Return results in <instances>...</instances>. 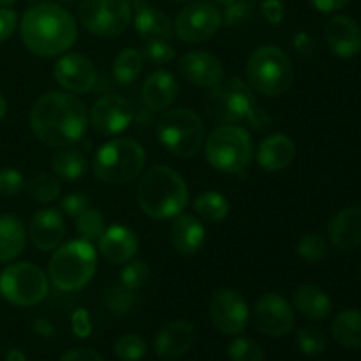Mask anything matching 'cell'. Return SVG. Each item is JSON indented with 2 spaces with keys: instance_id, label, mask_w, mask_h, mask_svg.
<instances>
[{
  "instance_id": "6da1fadb",
  "label": "cell",
  "mask_w": 361,
  "mask_h": 361,
  "mask_svg": "<svg viewBox=\"0 0 361 361\" xmlns=\"http://www.w3.org/2000/svg\"><path fill=\"white\" fill-rule=\"evenodd\" d=\"M30 126L39 141L49 147H69L85 136L88 113L83 101L67 92H49L37 99Z\"/></svg>"
},
{
  "instance_id": "7a4b0ae2",
  "label": "cell",
  "mask_w": 361,
  "mask_h": 361,
  "mask_svg": "<svg viewBox=\"0 0 361 361\" xmlns=\"http://www.w3.org/2000/svg\"><path fill=\"white\" fill-rule=\"evenodd\" d=\"M23 44L34 55L51 59L62 55L76 42L78 25L69 11L53 2L32 6L21 18Z\"/></svg>"
},
{
  "instance_id": "3957f363",
  "label": "cell",
  "mask_w": 361,
  "mask_h": 361,
  "mask_svg": "<svg viewBox=\"0 0 361 361\" xmlns=\"http://www.w3.org/2000/svg\"><path fill=\"white\" fill-rule=\"evenodd\" d=\"M137 203L152 219L164 221L182 214L189 204V189L182 176L168 166H154L137 183Z\"/></svg>"
},
{
  "instance_id": "277c9868",
  "label": "cell",
  "mask_w": 361,
  "mask_h": 361,
  "mask_svg": "<svg viewBox=\"0 0 361 361\" xmlns=\"http://www.w3.org/2000/svg\"><path fill=\"white\" fill-rule=\"evenodd\" d=\"M97 270V256L87 240H73L60 247L49 259V281L60 291H78L85 288Z\"/></svg>"
},
{
  "instance_id": "5b68a950",
  "label": "cell",
  "mask_w": 361,
  "mask_h": 361,
  "mask_svg": "<svg viewBox=\"0 0 361 361\" xmlns=\"http://www.w3.org/2000/svg\"><path fill=\"white\" fill-rule=\"evenodd\" d=\"M145 148L130 137H116L99 148L94 159V173L101 182L111 185L129 183L143 171Z\"/></svg>"
},
{
  "instance_id": "8992f818",
  "label": "cell",
  "mask_w": 361,
  "mask_h": 361,
  "mask_svg": "<svg viewBox=\"0 0 361 361\" xmlns=\"http://www.w3.org/2000/svg\"><path fill=\"white\" fill-rule=\"evenodd\" d=\"M204 155L217 171L238 175L245 171L252 159L250 134L236 123H224L208 136Z\"/></svg>"
},
{
  "instance_id": "52a82bcc",
  "label": "cell",
  "mask_w": 361,
  "mask_h": 361,
  "mask_svg": "<svg viewBox=\"0 0 361 361\" xmlns=\"http://www.w3.org/2000/svg\"><path fill=\"white\" fill-rule=\"evenodd\" d=\"M293 78L291 60L275 46L256 49L247 62V83L268 97L286 94L291 88Z\"/></svg>"
},
{
  "instance_id": "ba28073f",
  "label": "cell",
  "mask_w": 361,
  "mask_h": 361,
  "mask_svg": "<svg viewBox=\"0 0 361 361\" xmlns=\"http://www.w3.org/2000/svg\"><path fill=\"white\" fill-rule=\"evenodd\" d=\"M157 136L169 154L180 159H189L203 147L204 123L190 109H171L159 118Z\"/></svg>"
},
{
  "instance_id": "9c48e42d",
  "label": "cell",
  "mask_w": 361,
  "mask_h": 361,
  "mask_svg": "<svg viewBox=\"0 0 361 361\" xmlns=\"http://www.w3.org/2000/svg\"><path fill=\"white\" fill-rule=\"evenodd\" d=\"M204 108L215 122L236 123L247 120L250 111L256 108V99L249 83L233 78L212 87L204 99Z\"/></svg>"
},
{
  "instance_id": "30bf717a",
  "label": "cell",
  "mask_w": 361,
  "mask_h": 361,
  "mask_svg": "<svg viewBox=\"0 0 361 361\" xmlns=\"http://www.w3.org/2000/svg\"><path fill=\"white\" fill-rule=\"evenodd\" d=\"M0 295L18 307H32L48 295V277L32 263H16L0 274Z\"/></svg>"
},
{
  "instance_id": "8fae6325",
  "label": "cell",
  "mask_w": 361,
  "mask_h": 361,
  "mask_svg": "<svg viewBox=\"0 0 361 361\" xmlns=\"http://www.w3.org/2000/svg\"><path fill=\"white\" fill-rule=\"evenodd\" d=\"M81 25L99 37H116L133 21L129 0H83L78 9Z\"/></svg>"
},
{
  "instance_id": "7c38bea8",
  "label": "cell",
  "mask_w": 361,
  "mask_h": 361,
  "mask_svg": "<svg viewBox=\"0 0 361 361\" xmlns=\"http://www.w3.org/2000/svg\"><path fill=\"white\" fill-rule=\"evenodd\" d=\"M221 25L222 14L217 7L204 0H196L180 11L173 28L183 42H203L214 37Z\"/></svg>"
},
{
  "instance_id": "4fadbf2b",
  "label": "cell",
  "mask_w": 361,
  "mask_h": 361,
  "mask_svg": "<svg viewBox=\"0 0 361 361\" xmlns=\"http://www.w3.org/2000/svg\"><path fill=\"white\" fill-rule=\"evenodd\" d=\"M210 316L215 328L224 335H240L249 323V307L235 289H221L210 300Z\"/></svg>"
},
{
  "instance_id": "5bb4252c",
  "label": "cell",
  "mask_w": 361,
  "mask_h": 361,
  "mask_svg": "<svg viewBox=\"0 0 361 361\" xmlns=\"http://www.w3.org/2000/svg\"><path fill=\"white\" fill-rule=\"evenodd\" d=\"M254 323L268 337H284L295 326V312L284 296L267 293L254 307Z\"/></svg>"
},
{
  "instance_id": "9a60e30c",
  "label": "cell",
  "mask_w": 361,
  "mask_h": 361,
  "mask_svg": "<svg viewBox=\"0 0 361 361\" xmlns=\"http://www.w3.org/2000/svg\"><path fill=\"white\" fill-rule=\"evenodd\" d=\"M134 109L127 99L120 95H104L90 109L88 122L95 133L102 136H116L130 126Z\"/></svg>"
},
{
  "instance_id": "2e32d148",
  "label": "cell",
  "mask_w": 361,
  "mask_h": 361,
  "mask_svg": "<svg viewBox=\"0 0 361 361\" xmlns=\"http://www.w3.org/2000/svg\"><path fill=\"white\" fill-rule=\"evenodd\" d=\"M55 80L60 87L73 94L90 92L97 83V71L87 56L80 53H67L55 63Z\"/></svg>"
},
{
  "instance_id": "e0dca14e",
  "label": "cell",
  "mask_w": 361,
  "mask_h": 361,
  "mask_svg": "<svg viewBox=\"0 0 361 361\" xmlns=\"http://www.w3.org/2000/svg\"><path fill=\"white\" fill-rule=\"evenodd\" d=\"M178 69L183 80L200 88L215 87L224 76L221 60L207 51H192L183 55L178 62Z\"/></svg>"
},
{
  "instance_id": "ac0fdd59",
  "label": "cell",
  "mask_w": 361,
  "mask_h": 361,
  "mask_svg": "<svg viewBox=\"0 0 361 361\" xmlns=\"http://www.w3.org/2000/svg\"><path fill=\"white\" fill-rule=\"evenodd\" d=\"M324 39L331 51L341 59H353L361 51V27L345 14L331 18L324 28Z\"/></svg>"
},
{
  "instance_id": "d6986e66",
  "label": "cell",
  "mask_w": 361,
  "mask_h": 361,
  "mask_svg": "<svg viewBox=\"0 0 361 361\" xmlns=\"http://www.w3.org/2000/svg\"><path fill=\"white\" fill-rule=\"evenodd\" d=\"M196 330L187 321H171L155 337V353L162 360H178L190 351Z\"/></svg>"
},
{
  "instance_id": "ffe728a7",
  "label": "cell",
  "mask_w": 361,
  "mask_h": 361,
  "mask_svg": "<svg viewBox=\"0 0 361 361\" xmlns=\"http://www.w3.org/2000/svg\"><path fill=\"white\" fill-rule=\"evenodd\" d=\"M32 243L39 250H53L66 236V222L55 208H42L35 212L28 229Z\"/></svg>"
},
{
  "instance_id": "44dd1931",
  "label": "cell",
  "mask_w": 361,
  "mask_h": 361,
  "mask_svg": "<svg viewBox=\"0 0 361 361\" xmlns=\"http://www.w3.org/2000/svg\"><path fill=\"white\" fill-rule=\"evenodd\" d=\"M137 238L126 226H109L99 240V250L106 261L113 264H123L133 259L137 252Z\"/></svg>"
},
{
  "instance_id": "7402d4cb",
  "label": "cell",
  "mask_w": 361,
  "mask_h": 361,
  "mask_svg": "<svg viewBox=\"0 0 361 361\" xmlns=\"http://www.w3.org/2000/svg\"><path fill=\"white\" fill-rule=\"evenodd\" d=\"M328 235L338 249H358L361 245V207H349L338 212L328 224Z\"/></svg>"
},
{
  "instance_id": "603a6c76",
  "label": "cell",
  "mask_w": 361,
  "mask_h": 361,
  "mask_svg": "<svg viewBox=\"0 0 361 361\" xmlns=\"http://www.w3.org/2000/svg\"><path fill=\"white\" fill-rule=\"evenodd\" d=\"M207 238L204 226L194 215H176L171 224V243L183 256H194L201 250Z\"/></svg>"
},
{
  "instance_id": "cb8c5ba5",
  "label": "cell",
  "mask_w": 361,
  "mask_h": 361,
  "mask_svg": "<svg viewBox=\"0 0 361 361\" xmlns=\"http://www.w3.org/2000/svg\"><path fill=\"white\" fill-rule=\"evenodd\" d=\"M143 102L152 111H164L175 102L178 95V83L168 71H155L143 85Z\"/></svg>"
},
{
  "instance_id": "d4e9b609",
  "label": "cell",
  "mask_w": 361,
  "mask_h": 361,
  "mask_svg": "<svg viewBox=\"0 0 361 361\" xmlns=\"http://www.w3.org/2000/svg\"><path fill=\"white\" fill-rule=\"evenodd\" d=\"M296 147L286 134H271L264 137L257 150V162L267 171H281L293 162Z\"/></svg>"
},
{
  "instance_id": "484cf974",
  "label": "cell",
  "mask_w": 361,
  "mask_h": 361,
  "mask_svg": "<svg viewBox=\"0 0 361 361\" xmlns=\"http://www.w3.org/2000/svg\"><path fill=\"white\" fill-rule=\"evenodd\" d=\"M134 28L145 41H168L175 34L171 20L168 14L162 13L157 7L140 6L136 7L134 16Z\"/></svg>"
},
{
  "instance_id": "4316f807",
  "label": "cell",
  "mask_w": 361,
  "mask_h": 361,
  "mask_svg": "<svg viewBox=\"0 0 361 361\" xmlns=\"http://www.w3.org/2000/svg\"><path fill=\"white\" fill-rule=\"evenodd\" d=\"M293 305L302 314L312 321H323L331 314V300L321 288L312 284L300 286L293 295Z\"/></svg>"
},
{
  "instance_id": "83f0119b",
  "label": "cell",
  "mask_w": 361,
  "mask_h": 361,
  "mask_svg": "<svg viewBox=\"0 0 361 361\" xmlns=\"http://www.w3.org/2000/svg\"><path fill=\"white\" fill-rule=\"evenodd\" d=\"M27 235L23 222L14 215L0 217V263H9L16 259L25 249Z\"/></svg>"
},
{
  "instance_id": "f1b7e54d",
  "label": "cell",
  "mask_w": 361,
  "mask_h": 361,
  "mask_svg": "<svg viewBox=\"0 0 361 361\" xmlns=\"http://www.w3.org/2000/svg\"><path fill=\"white\" fill-rule=\"evenodd\" d=\"M334 338L344 348L361 349V310H344L331 323Z\"/></svg>"
},
{
  "instance_id": "f546056e",
  "label": "cell",
  "mask_w": 361,
  "mask_h": 361,
  "mask_svg": "<svg viewBox=\"0 0 361 361\" xmlns=\"http://www.w3.org/2000/svg\"><path fill=\"white\" fill-rule=\"evenodd\" d=\"M51 169L59 178L74 182L87 171V159L80 150L62 147L51 157Z\"/></svg>"
},
{
  "instance_id": "4dcf8cb0",
  "label": "cell",
  "mask_w": 361,
  "mask_h": 361,
  "mask_svg": "<svg viewBox=\"0 0 361 361\" xmlns=\"http://www.w3.org/2000/svg\"><path fill=\"white\" fill-rule=\"evenodd\" d=\"M194 210L204 222H221L228 217L229 203L217 190L200 194L194 201Z\"/></svg>"
},
{
  "instance_id": "1f68e13d",
  "label": "cell",
  "mask_w": 361,
  "mask_h": 361,
  "mask_svg": "<svg viewBox=\"0 0 361 361\" xmlns=\"http://www.w3.org/2000/svg\"><path fill=\"white\" fill-rule=\"evenodd\" d=\"M143 55L136 48H126L118 53L113 66V74L115 80L122 85H129L140 76L143 69Z\"/></svg>"
},
{
  "instance_id": "d6a6232c",
  "label": "cell",
  "mask_w": 361,
  "mask_h": 361,
  "mask_svg": "<svg viewBox=\"0 0 361 361\" xmlns=\"http://www.w3.org/2000/svg\"><path fill=\"white\" fill-rule=\"evenodd\" d=\"M27 192L37 203H51L60 196L62 185L56 180V176L48 175V173H39L27 182Z\"/></svg>"
},
{
  "instance_id": "836d02e7",
  "label": "cell",
  "mask_w": 361,
  "mask_h": 361,
  "mask_svg": "<svg viewBox=\"0 0 361 361\" xmlns=\"http://www.w3.org/2000/svg\"><path fill=\"white\" fill-rule=\"evenodd\" d=\"M76 231L81 236V240H87L90 243L99 242L106 231L104 215L95 208H88L76 219Z\"/></svg>"
},
{
  "instance_id": "e575fe53",
  "label": "cell",
  "mask_w": 361,
  "mask_h": 361,
  "mask_svg": "<svg viewBox=\"0 0 361 361\" xmlns=\"http://www.w3.org/2000/svg\"><path fill=\"white\" fill-rule=\"evenodd\" d=\"M137 296L136 291L126 288L122 284L111 286L104 295V303L111 312L115 314H126L136 307Z\"/></svg>"
},
{
  "instance_id": "d590c367",
  "label": "cell",
  "mask_w": 361,
  "mask_h": 361,
  "mask_svg": "<svg viewBox=\"0 0 361 361\" xmlns=\"http://www.w3.org/2000/svg\"><path fill=\"white\" fill-rule=\"evenodd\" d=\"M330 252L328 242L319 233H309L298 243V256L309 263H321Z\"/></svg>"
},
{
  "instance_id": "8d00e7d4",
  "label": "cell",
  "mask_w": 361,
  "mask_h": 361,
  "mask_svg": "<svg viewBox=\"0 0 361 361\" xmlns=\"http://www.w3.org/2000/svg\"><path fill=\"white\" fill-rule=\"evenodd\" d=\"M296 342H298L300 351L307 356L323 355L328 345L324 334L321 330H317L316 326L300 328L298 334H296Z\"/></svg>"
},
{
  "instance_id": "74e56055",
  "label": "cell",
  "mask_w": 361,
  "mask_h": 361,
  "mask_svg": "<svg viewBox=\"0 0 361 361\" xmlns=\"http://www.w3.org/2000/svg\"><path fill=\"white\" fill-rule=\"evenodd\" d=\"M115 353L122 361H140L147 355V342L136 334L122 335L115 342Z\"/></svg>"
},
{
  "instance_id": "f35d334b",
  "label": "cell",
  "mask_w": 361,
  "mask_h": 361,
  "mask_svg": "<svg viewBox=\"0 0 361 361\" xmlns=\"http://www.w3.org/2000/svg\"><path fill=\"white\" fill-rule=\"evenodd\" d=\"M150 279V267L145 261H127L123 270L120 271V284L133 291H140Z\"/></svg>"
},
{
  "instance_id": "ab89813d",
  "label": "cell",
  "mask_w": 361,
  "mask_h": 361,
  "mask_svg": "<svg viewBox=\"0 0 361 361\" xmlns=\"http://www.w3.org/2000/svg\"><path fill=\"white\" fill-rule=\"evenodd\" d=\"M228 356L231 361H263V348L252 338L240 337L229 344Z\"/></svg>"
},
{
  "instance_id": "60d3db41",
  "label": "cell",
  "mask_w": 361,
  "mask_h": 361,
  "mask_svg": "<svg viewBox=\"0 0 361 361\" xmlns=\"http://www.w3.org/2000/svg\"><path fill=\"white\" fill-rule=\"evenodd\" d=\"M143 60L154 66H164L175 59V49L168 41H147L141 49Z\"/></svg>"
},
{
  "instance_id": "b9f144b4",
  "label": "cell",
  "mask_w": 361,
  "mask_h": 361,
  "mask_svg": "<svg viewBox=\"0 0 361 361\" xmlns=\"http://www.w3.org/2000/svg\"><path fill=\"white\" fill-rule=\"evenodd\" d=\"M252 20V6L247 0H236L231 6H226L224 23L228 27H243Z\"/></svg>"
},
{
  "instance_id": "7bdbcfd3",
  "label": "cell",
  "mask_w": 361,
  "mask_h": 361,
  "mask_svg": "<svg viewBox=\"0 0 361 361\" xmlns=\"http://www.w3.org/2000/svg\"><path fill=\"white\" fill-rule=\"evenodd\" d=\"M25 185L23 175L14 168L0 169V194L2 196H16Z\"/></svg>"
},
{
  "instance_id": "ee69618b",
  "label": "cell",
  "mask_w": 361,
  "mask_h": 361,
  "mask_svg": "<svg viewBox=\"0 0 361 361\" xmlns=\"http://www.w3.org/2000/svg\"><path fill=\"white\" fill-rule=\"evenodd\" d=\"M60 207H62L63 214H67L69 217H73V219H78L85 210H88V208H90V201H88V197L85 196V194L73 192V194H69V196L63 197L62 203H60Z\"/></svg>"
},
{
  "instance_id": "f6af8a7d",
  "label": "cell",
  "mask_w": 361,
  "mask_h": 361,
  "mask_svg": "<svg viewBox=\"0 0 361 361\" xmlns=\"http://www.w3.org/2000/svg\"><path fill=\"white\" fill-rule=\"evenodd\" d=\"M71 324H73V334L80 338H87L92 334V319L88 310L78 309L71 316Z\"/></svg>"
},
{
  "instance_id": "bcb514c9",
  "label": "cell",
  "mask_w": 361,
  "mask_h": 361,
  "mask_svg": "<svg viewBox=\"0 0 361 361\" xmlns=\"http://www.w3.org/2000/svg\"><path fill=\"white\" fill-rule=\"evenodd\" d=\"M18 16L11 7H0V42L7 41L16 30Z\"/></svg>"
},
{
  "instance_id": "7dc6e473",
  "label": "cell",
  "mask_w": 361,
  "mask_h": 361,
  "mask_svg": "<svg viewBox=\"0 0 361 361\" xmlns=\"http://www.w3.org/2000/svg\"><path fill=\"white\" fill-rule=\"evenodd\" d=\"M261 9H263L264 18H267L271 25H279L284 20V4H282L281 0H264Z\"/></svg>"
},
{
  "instance_id": "c3c4849f",
  "label": "cell",
  "mask_w": 361,
  "mask_h": 361,
  "mask_svg": "<svg viewBox=\"0 0 361 361\" xmlns=\"http://www.w3.org/2000/svg\"><path fill=\"white\" fill-rule=\"evenodd\" d=\"M293 48H295V51L298 55L310 56L316 51V41L309 34H305V32H298L295 35V39H293Z\"/></svg>"
},
{
  "instance_id": "681fc988",
  "label": "cell",
  "mask_w": 361,
  "mask_h": 361,
  "mask_svg": "<svg viewBox=\"0 0 361 361\" xmlns=\"http://www.w3.org/2000/svg\"><path fill=\"white\" fill-rule=\"evenodd\" d=\"M60 361H104L99 353L92 351V349L87 348H78L73 349V351H67L66 355L60 358Z\"/></svg>"
},
{
  "instance_id": "f907efd6",
  "label": "cell",
  "mask_w": 361,
  "mask_h": 361,
  "mask_svg": "<svg viewBox=\"0 0 361 361\" xmlns=\"http://www.w3.org/2000/svg\"><path fill=\"white\" fill-rule=\"evenodd\" d=\"M247 122H249L254 129L263 130L271 126V116L268 115L263 108H259V106L256 104V108H254L252 111H250V115L247 116Z\"/></svg>"
},
{
  "instance_id": "816d5d0a",
  "label": "cell",
  "mask_w": 361,
  "mask_h": 361,
  "mask_svg": "<svg viewBox=\"0 0 361 361\" xmlns=\"http://www.w3.org/2000/svg\"><path fill=\"white\" fill-rule=\"evenodd\" d=\"M349 0H310L314 7L321 13H335L348 6Z\"/></svg>"
},
{
  "instance_id": "f5cc1de1",
  "label": "cell",
  "mask_w": 361,
  "mask_h": 361,
  "mask_svg": "<svg viewBox=\"0 0 361 361\" xmlns=\"http://www.w3.org/2000/svg\"><path fill=\"white\" fill-rule=\"evenodd\" d=\"M32 328H34L35 334L41 335V337H51V335L55 334L53 324L46 319H35L34 324H32Z\"/></svg>"
},
{
  "instance_id": "db71d44e",
  "label": "cell",
  "mask_w": 361,
  "mask_h": 361,
  "mask_svg": "<svg viewBox=\"0 0 361 361\" xmlns=\"http://www.w3.org/2000/svg\"><path fill=\"white\" fill-rule=\"evenodd\" d=\"M6 361H27V358H25V355L20 349H11V351L7 353Z\"/></svg>"
},
{
  "instance_id": "11a10c76",
  "label": "cell",
  "mask_w": 361,
  "mask_h": 361,
  "mask_svg": "<svg viewBox=\"0 0 361 361\" xmlns=\"http://www.w3.org/2000/svg\"><path fill=\"white\" fill-rule=\"evenodd\" d=\"M6 109H7V104H6V99H4V95L0 94V120L6 116Z\"/></svg>"
},
{
  "instance_id": "9f6ffc18",
  "label": "cell",
  "mask_w": 361,
  "mask_h": 361,
  "mask_svg": "<svg viewBox=\"0 0 361 361\" xmlns=\"http://www.w3.org/2000/svg\"><path fill=\"white\" fill-rule=\"evenodd\" d=\"M16 0H0V7H11Z\"/></svg>"
},
{
  "instance_id": "6f0895ef",
  "label": "cell",
  "mask_w": 361,
  "mask_h": 361,
  "mask_svg": "<svg viewBox=\"0 0 361 361\" xmlns=\"http://www.w3.org/2000/svg\"><path fill=\"white\" fill-rule=\"evenodd\" d=\"M214 2L221 4V6H231V4L236 2V0H214Z\"/></svg>"
},
{
  "instance_id": "680465c9",
  "label": "cell",
  "mask_w": 361,
  "mask_h": 361,
  "mask_svg": "<svg viewBox=\"0 0 361 361\" xmlns=\"http://www.w3.org/2000/svg\"><path fill=\"white\" fill-rule=\"evenodd\" d=\"M175 2H187V0H175Z\"/></svg>"
},
{
  "instance_id": "91938a15",
  "label": "cell",
  "mask_w": 361,
  "mask_h": 361,
  "mask_svg": "<svg viewBox=\"0 0 361 361\" xmlns=\"http://www.w3.org/2000/svg\"><path fill=\"white\" fill-rule=\"evenodd\" d=\"M0 296H2V295H0Z\"/></svg>"
}]
</instances>
